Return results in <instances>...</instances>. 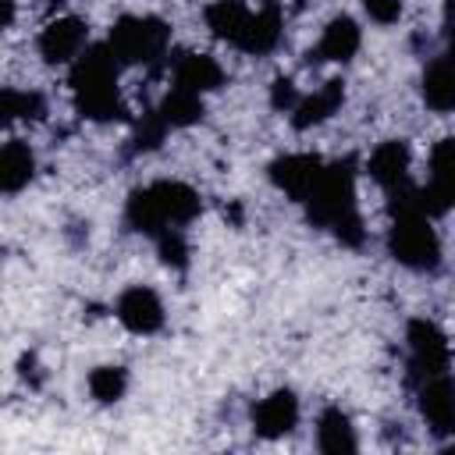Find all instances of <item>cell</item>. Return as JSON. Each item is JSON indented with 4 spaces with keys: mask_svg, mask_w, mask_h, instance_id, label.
Instances as JSON below:
<instances>
[{
    "mask_svg": "<svg viewBox=\"0 0 455 455\" xmlns=\"http://www.w3.org/2000/svg\"><path fill=\"white\" fill-rule=\"evenodd\" d=\"M306 210H309V220L316 228H327L341 245H352V249L363 245L366 231L355 206V164L352 160L323 164L320 181L306 196Z\"/></svg>",
    "mask_w": 455,
    "mask_h": 455,
    "instance_id": "6da1fadb",
    "label": "cell"
},
{
    "mask_svg": "<svg viewBox=\"0 0 455 455\" xmlns=\"http://www.w3.org/2000/svg\"><path fill=\"white\" fill-rule=\"evenodd\" d=\"M117 60L114 53L103 46H89L78 53V60L71 64L68 85L75 96V110L89 121H117L124 117V100L117 89Z\"/></svg>",
    "mask_w": 455,
    "mask_h": 455,
    "instance_id": "7a4b0ae2",
    "label": "cell"
},
{
    "mask_svg": "<svg viewBox=\"0 0 455 455\" xmlns=\"http://www.w3.org/2000/svg\"><path fill=\"white\" fill-rule=\"evenodd\" d=\"M203 210V199L192 185L185 181H149L142 188H135L128 196V206H124V217L135 231L142 235H164L171 228H185L188 220H196Z\"/></svg>",
    "mask_w": 455,
    "mask_h": 455,
    "instance_id": "3957f363",
    "label": "cell"
},
{
    "mask_svg": "<svg viewBox=\"0 0 455 455\" xmlns=\"http://www.w3.org/2000/svg\"><path fill=\"white\" fill-rule=\"evenodd\" d=\"M171 28L153 14H124L107 32V50L117 64H156L167 53Z\"/></svg>",
    "mask_w": 455,
    "mask_h": 455,
    "instance_id": "277c9868",
    "label": "cell"
},
{
    "mask_svg": "<svg viewBox=\"0 0 455 455\" xmlns=\"http://www.w3.org/2000/svg\"><path fill=\"white\" fill-rule=\"evenodd\" d=\"M387 252L409 270H434L441 263V238L427 213H395L387 231Z\"/></svg>",
    "mask_w": 455,
    "mask_h": 455,
    "instance_id": "5b68a950",
    "label": "cell"
},
{
    "mask_svg": "<svg viewBox=\"0 0 455 455\" xmlns=\"http://www.w3.org/2000/svg\"><path fill=\"white\" fill-rule=\"evenodd\" d=\"M419 206L427 217L455 206V139H441L430 149V178L419 188Z\"/></svg>",
    "mask_w": 455,
    "mask_h": 455,
    "instance_id": "8992f818",
    "label": "cell"
},
{
    "mask_svg": "<svg viewBox=\"0 0 455 455\" xmlns=\"http://www.w3.org/2000/svg\"><path fill=\"white\" fill-rule=\"evenodd\" d=\"M85 39H89L85 21L75 18V14H60V18L43 25L36 46H39V57L46 64H75L78 53L85 50Z\"/></svg>",
    "mask_w": 455,
    "mask_h": 455,
    "instance_id": "52a82bcc",
    "label": "cell"
},
{
    "mask_svg": "<svg viewBox=\"0 0 455 455\" xmlns=\"http://www.w3.org/2000/svg\"><path fill=\"white\" fill-rule=\"evenodd\" d=\"M405 341H409V363L416 370V377H430V373H441L448 370V359H451V348H448V338L441 334L437 323L430 320H412L409 331H405Z\"/></svg>",
    "mask_w": 455,
    "mask_h": 455,
    "instance_id": "ba28073f",
    "label": "cell"
},
{
    "mask_svg": "<svg viewBox=\"0 0 455 455\" xmlns=\"http://www.w3.org/2000/svg\"><path fill=\"white\" fill-rule=\"evenodd\" d=\"M419 416L434 434H455V380L448 377V370L419 380Z\"/></svg>",
    "mask_w": 455,
    "mask_h": 455,
    "instance_id": "9c48e42d",
    "label": "cell"
},
{
    "mask_svg": "<svg viewBox=\"0 0 455 455\" xmlns=\"http://www.w3.org/2000/svg\"><path fill=\"white\" fill-rule=\"evenodd\" d=\"M320 171H323V160L316 153H284L267 167L274 188H281L284 196H291L299 203H306V196L320 181Z\"/></svg>",
    "mask_w": 455,
    "mask_h": 455,
    "instance_id": "30bf717a",
    "label": "cell"
},
{
    "mask_svg": "<svg viewBox=\"0 0 455 455\" xmlns=\"http://www.w3.org/2000/svg\"><path fill=\"white\" fill-rule=\"evenodd\" d=\"M114 313H117V320H121L124 331L142 334V338H146V334H156V331L164 327V302H160V295H156L153 288H146V284L124 288L121 299H117V306H114Z\"/></svg>",
    "mask_w": 455,
    "mask_h": 455,
    "instance_id": "8fae6325",
    "label": "cell"
},
{
    "mask_svg": "<svg viewBox=\"0 0 455 455\" xmlns=\"http://www.w3.org/2000/svg\"><path fill=\"white\" fill-rule=\"evenodd\" d=\"M295 423H299V398L288 387H277V391H270L267 398H259L252 405V430L267 441L291 434Z\"/></svg>",
    "mask_w": 455,
    "mask_h": 455,
    "instance_id": "7c38bea8",
    "label": "cell"
},
{
    "mask_svg": "<svg viewBox=\"0 0 455 455\" xmlns=\"http://www.w3.org/2000/svg\"><path fill=\"white\" fill-rule=\"evenodd\" d=\"M409 164H412L409 142H402V139H387V142H380V146L370 153L366 171H370V178H373L384 192H391V188L409 185Z\"/></svg>",
    "mask_w": 455,
    "mask_h": 455,
    "instance_id": "4fadbf2b",
    "label": "cell"
},
{
    "mask_svg": "<svg viewBox=\"0 0 455 455\" xmlns=\"http://www.w3.org/2000/svg\"><path fill=\"white\" fill-rule=\"evenodd\" d=\"M359 43H363L359 25L348 14H338V18L327 21V28H323V36L316 43V53H309V57L313 60H338V64H345V60L355 57Z\"/></svg>",
    "mask_w": 455,
    "mask_h": 455,
    "instance_id": "5bb4252c",
    "label": "cell"
},
{
    "mask_svg": "<svg viewBox=\"0 0 455 455\" xmlns=\"http://www.w3.org/2000/svg\"><path fill=\"white\" fill-rule=\"evenodd\" d=\"M341 103H345V85L338 78H331V82H323L320 89H313L309 96L299 100V107L291 110V124L299 132H306L313 124H323L331 114H338Z\"/></svg>",
    "mask_w": 455,
    "mask_h": 455,
    "instance_id": "9a60e30c",
    "label": "cell"
},
{
    "mask_svg": "<svg viewBox=\"0 0 455 455\" xmlns=\"http://www.w3.org/2000/svg\"><path fill=\"white\" fill-rule=\"evenodd\" d=\"M281 28H284V21H281L277 4H263L259 11H252L249 28L238 39V50L242 53H252V57H263V53H270L281 43Z\"/></svg>",
    "mask_w": 455,
    "mask_h": 455,
    "instance_id": "2e32d148",
    "label": "cell"
},
{
    "mask_svg": "<svg viewBox=\"0 0 455 455\" xmlns=\"http://www.w3.org/2000/svg\"><path fill=\"white\" fill-rule=\"evenodd\" d=\"M220 82H224V68H220L210 53H185V57H178V64H174V85L192 89V92H199V96L220 89Z\"/></svg>",
    "mask_w": 455,
    "mask_h": 455,
    "instance_id": "e0dca14e",
    "label": "cell"
},
{
    "mask_svg": "<svg viewBox=\"0 0 455 455\" xmlns=\"http://www.w3.org/2000/svg\"><path fill=\"white\" fill-rule=\"evenodd\" d=\"M36 174V153L21 139H7L0 149V188L4 196L21 192Z\"/></svg>",
    "mask_w": 455,
    "mask_h": 455,
    "instance_id": "ac0fdd59",
    "label": "cell"
},
{
    "mask_svg": "<svg viewBox=\"0 0 455 455\" xmlns=\"http://www.w3.org/2000/svg\"><path fill=\"white\" fill-rule=\"evenodd\" d=\"M249 18H252V11H249L242 0H213V4L206 7V28H210L217 39L231 43V46H238V39L245 36Z\"/></svg>",
    "mask_w": 455,
    "mask_h": 455,
    "instance_id": "d6986e66",
    "label": "cell"
},
{
    "mask_svg": "<svg viewBox=\"0 0 455 455\" xmlns=\"http://www.w3.org/2000/svg\"><path fill=\"white\" fill-rule=\"evenodd\" d=\"M423 103L437 114L455 110V60L441 57L423 71Z\"/></svg>",
    "mask_w": 455,
    "mask_h": 455,
    "instance_id": "ffe728a7",
    "label": "cell"
},
{
    "mask_svg": "<svg viewBox=\"0 0 455 455\" xmlns=\"http://www.w3.org/2000/svg\"><path fill=\"white\" fill-rule=\"evenodd\" d=\"M316 444L320 451L327 455H345V451H355L359 441H355V430H352V419L341 412V409H323L320 419H316Z\"/></svg>",
    "mask_w": 455,
    "mask_h": 455,
    "instance_id": "44dd1931",
    "label": "cell"
},
{
    "mask_svg": "<svg viewBox=\"0 0 455 455\" xmlns=\"http://www.w3.org/2000/svg\"><path fill=\"white\" fill-rule=\"evenodd\" d=\"M160 117L167 121V128H188L203 117V96L181 85H171L164 103H160Z\"/></svg>",
    "mask_w": 455,
    "mask_h": 455,
    "instance_id": "7402d4cb",
    "label": "cell"
},
{
    "mask_svg": "<svg viewBox=\"0 0 455 455\" xmlns=\"http://www.w3.org/2000/svg\"><path fill=\"white\" fill-rule=\"evenodd\" d=\"M0 114L4 121H39L46 114V100L32 89H4Z\"/></svg>",
    "mask_w": 455,
    "mask_h": 455,
    "instance_id": "603a6c76",
    "label": "cell"
},
{
    "mask_svg": "<svg viewBox=\"0 0 455 455\" xmlns=\"http://www.w3.org/2000/svg\"><path fill=\"white\" fill-rule=\"evenodd\" d=\"M124 387H128V370L124 366H96L89 373V395L103 405L117 402L124 395Z\"/></svg>",
    "mask_w": 455,
    "mask_h": 455,
    "instance_id": "cb8c5ba5",
    "label": "cell"
},
{
    "mask_svg": "<svg viewBox=\"0 0 455 455\" xmlns=\"http://www.w3.org/2000/svg\"><path fill=\"white\" fill-rule=\"evenodd\" d=\"M167 135V121L160 117V110L146 114L139 124H135V135H132V153H146V149H156Z\"/></svg>",
    "mask_w": 455,
    "mask_h": 455,
    "instance_id": "d4e9b609",
    "label": "cell"
},
{
    "mask_svg": "<svg viewBox=\"0 0 455 455\" xmlns=\"http://www.w3.org/2000/svg\"><path fill=\"white\" fill-rule=\"evenodd\" d=\"M156 249H160V259L167 267H185L188 263V242H185L181 228H171V231L156 235Z\"/></svg>",
    "mask_w": 455,
    "mask_h": 455,
    "instance_id": "484cf974",
    "label": "cell"
},
{
    "mask_svg": "<svg viewBox=\"0 0 455 455\" xmlns=\"http://www.w3.org/2000/svg\"><path fill=\"white\" fill-rule=\"evenodd\" d=\"M299 89H295V82L291 78H277L274 85H270V107L274 110H284V114H291L295 107H299Z\"/></svg>",
    "mask_w": 455,
    "mask_h": 455,
    "instance_id": "4316f807",
    "label": "cell"
},
{
    "mask_svg": "<svg viewBox=\"0 0 455 455\" xmlns=\"http://www.w3.org/2000/svg\"><path fill=\"white\" fill-rule=\"evenodd\" d=\"M363 11L377 25H395L402 18V0H363Z\"/></svg>",
    "mask_w": 455,
    "mask_h": 455,
    "instance_id": "83f0119b",
    "label": "cell"
},
{
    "mask_svg": "<svg viewBox=\"0 0 455 455\" xmlns=\"http://www.w3.org/2000/svg\"><path fill=\"white\" fill-rule=\"evenodd\" d=\"M444 18L455 25V0H444Z\"/></svg>",
    "mask_w": 455,
    "mask_h": 455,
    "instance_id": "f1b7e54d",
    "label": "cell"
},
{
    "mask_svg": "<svg viewBox=\"0 0 455 455\" xmlns=\"http://www.w3.org/2000/svg\"><path fill=\"white\" fill-rule=\"evenodd\" d=\"M444 57H451V60H455V28L448 32V53H444Z\"/></svg>",
    "mask_w": 455,
    "mask_h": 455,
    "instance_id": "f546056e",
    "label": "cell"
},
{
    "mask_svg": "<svg viewBox=\"0 0 455 455\" xmlns=\"http://www.w3.org/2000/svg\"><path fill=\"white\" fill-rule=\"evenodd\" d=\"M263 4H274V0H263Z\"/></svg>",
    "mask_w": 455,
    "mask_h": 455,
    "instance_id": "4dcf8cb0",
    "label": "cell"
},
{
    "mask_svg": "<svg viewBox=\"0 0 455 455\" xmlns=\"http://www.w3.org/2000/svg\"><path fill=\"white\" fill-rule=\"evenodd\" d=\"M50 4H60V0H50Z\"/></svg>",
    "mask_w": 455,
    "mask_h": 455,
    "instance_id": "1f68e13d",
    "label": "cell"
}]
</instances>
